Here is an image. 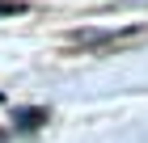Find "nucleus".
<instances>
[{
  "mask_svg": "<svg viewBox=\"0 0 148 143\" xmlns=\"http://www.w3.org/2000/svg\"><path fill=\"white\" fill-rule=\"evenodd\" d=\"M144 25H127V30H76L68 38L72 46H93V51H114V46L123 42H136V38H144Z\"/></svg>",
  "mask_w": 148,
  "mask_h": 143,
  "instance_id": "f257e3e1",
  "label": "nucleus"
},
{
  "mask_svg": "<svg viewBox=\"0 0 148 143\" xmlns=\"http://www.w3.org/2000/svg\"><path fill=\"white\" fill-rule=\"evenodd\" d=\"M17 13H25L21 0H0V17H17Z\"/></svg>",
  "mask_w": 148,
  "mask_h": 143,
  "instance_id": "f03ea898",
  "label": "nucleus"
}]
</instances>
